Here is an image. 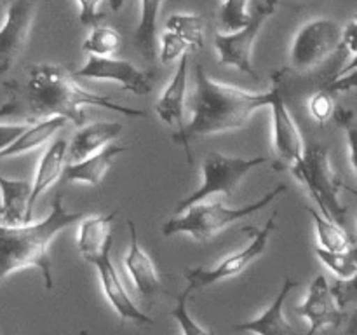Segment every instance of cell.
<instances>
[{"label":"cell","instance_id":"6da1fadb","mask_svg":"<svg viewBox=\"0 0 357 335\" xmlns=\"http://www.w3.org/2000/svg\"><path fill=\"white\" fill-rule=\"evenodd\" d=\"M9 101L0 108V117L13 114H24L28 121H42V119L61 115L75 126H84L86 114L84 107H103L110 112H119L126 117L139 119L146 117L142 108L124 107L115 103L110 98L91 93L84 89L73 72H68L63 65L56 63H37L28 68V77L24 84L9 82Z\"/></svg>","mask_w":357,"mask_h":335},{"label":"cell","instance_id":"7a4b0ae2","mask_svg":"<svg viewBox=\"0 0 357 335\" xmlns=\"http://www.w3.org/2000/svg\"><path fill=\"white\" fill-rule=\"evenodd\" d=\"M272 96L274 87L267 93H251L211 79L197 65L195 91L190 101L192 119L181 131L174 133L173 140L183 147L188 163H192L190 145L195 140L243 129L258 108L271 105Z\"/></svg>","mask_w":357,"mask_h":335},{"label":"cell","instance_id":"3957f363","mask_svg":"<svg viewBox=\"0 0 357 335\" xmlns=\"http://www.w3.org/2000/svg\"><path fill=\"white\" fill-rule=\"evenodd\" d=\"M87 216L84 211H72L58 194L51 202V211L38 222L7 225L0 222V283L9 274L23 269L35 267L42 272L44 285L52 290L51 246L59 232L82 222Z\"/></svg>","mask_w":357,"mask_h":335},{"label":"cell","instance_id":"277c9868","mask_svg":"<svg viewBox=\"0 0 357 335\" xmlns=\"http://www.w3.org/2000/svg\"><path fill=\"white\" fill-rule=\"evenodd\" d=\"M286 192V185H278L267 194L261 195L258 201L241 208H229L222 201H201L185 209L181 215H174L162 227L164 237H173L178 234H188L199 243H208L218 232L230 227L239 220L255 215L260 209H265Z\"/></svg>","mask_w":357,"mask_h":335},{"label":"cell","instance_id":"5b68a950","mask_svg":"<svg viewBox=\"0 0 357 335\" xmlns=\"http://www.w3.org/2000/svg\"><path fill=\"white\" fill-rule=\"evenodd\" d=\"M296 180L307 188L310 198L317 202L319 211L328 218L344 225L347 218V206L340 199V188L344 187L330 161L326 147L321 143H310L298 163L291 166Z\"/></svg>","mask_w":357,"mask_h":335},{"label":"cell","instance_id":"8992f818","mask_svg":"<svg viewBox=\"0 0 357 335\" xmlns=\"http://www.w3.org/2000/svg\"><path fill=\"white\" fill-rule=\"evenodd\" d=\"M268 163V157H236L220 152H209L202 159L201 185L195 192L181 199L174 208V215H181L185 209L201 201H208L213 195L230 198L239 188L243 180L255 168Z\"/></svg>","mask_w":357,"mask_h":335},{"label":"cell","instance_id":"52a82bcc","mask_svg":"<svg viewBox=\"0 0 357 335\" xmlns=\"http://www.w3.org/2000/svg\"><path fill=\"white\" fill-rule=\"evenodd\" d=\"M278 6L279 0H251L250 21L243 30L234 34L220 31L215 35V49L218 52L220 65L232 66L253 79H258V73L251 61L255 42L264 24L275 14Z\"/></svg>","mask_w":357,"mask_h":335},{"label":"cell","instance_id":"ba28073f","mask_svg":"<svg viewBox=\"0 0 357 335\" xmlns=\"http://www.w3.org/2000/svg\"><path fill=\"white\" fill-rule=\"evenodd\" d=\"M344 28L330 17L309 21L296 31L289 49V66L296 72H309L326 61L342 47Z\"/></svg>","mask_w":357,"mask_h":335},{"label":"cell","instance_id":"9c48e42d","mask_svg":"<svg viewBox=\"0 0 357 335\" xmlns=\"http://www.w3.org/2000/svg\"><path fill=\"white\" fill-rule=\"evenodd\" d=\"M275 216L278 213H272L271 218L264 223L261 229H255V227H244V232H248L251 236V241L243 248V250L236 251V253L229 255V257L223 258L222 262L215 265L211 269L204 267H195V269H187L185 271V279L188 281V286L192 290L206 288V286L216 285V283L223 281V279L234 278V276L241 274L246 267H250L257 258H260L261 255L267 250L268 239H271L272 232L275 230Z\"/></svg>","mask_w":357,"mask_h":335},{"label":"cell","instance_id":"30bf717a","mask_svg":"<svg viewBox=\"0 0 357 335\" xmlns=\"http://www.w3.org/2000/svg\"><path fill=\"white\" fill-rule=\"evenodd\" d=\"M38 0H10L0 27V77L23 54L37 16Z\"/></svg>","mask_w":357,"mask_h":335},{"label":"cell","instance_id":"8fae6325","mask_svg":"<svg viewBox=\"0 0 357 335\" xmlns=\"http://www.w3.org/2000/svg\"><path fill=\"white\" fill-rule=\"evenodd\" d=\"M77 79L87 80H110L117 82L122 89L132 94H149L152 91V77L149 72L138 68L131 61L115 56H87V61L73 72Z\"/></svg>","mask_w":357,"mask_h":335},{"label":"cell","instance_id":"7c38bea8","mask_svg":"<svg viewBox=\"0 0 357 335\" xmlns=\"http://www.w3.org/2000/svg\"><path fill=\"white\" fill-rule=\"evenodd\" d=\"M298 314L309 321L307 335H317L328 327H338L345 318V309L338 306L333 288L324 274L310 281L307 297L298 306Z\"/></svg>","mask_w":357,"mask_h":335},{"label":"cell","instance_id":"4fadbf2b","mask_svg":"<svg viewBox=\"0 0 357 335\" xmlns=\"http://www.w3.org/2000/svg\"><path fill=\"white\" fill-rule=\"evenodd\" d=\"M272 110V147L281 161L293 166L305 154V142L302 131L296 126L288 105L281 93V84H274V96L271 101Z\"/></svg>","mask_w":357,"mask_h":335},{"label":"cell","instance_id":"5bb4252c","mask_svg":"<svg viewBox=\"0 0 357 335\" xmlns=\"http://www.w3.org/2000/svg\"><path fill=\"white\" fill-rule=\"evenodd\" d=\"M110 251L112 250H107L103 255H100V257L91 262V265H94V269L98 271V276H100L101 288H103L108 304L114 307V311L122 321H132L136 325H145V327H149V325L153 323V320L149 314L143 313L136 306L135 300L129 297L124 281H122L121 274H119L114 262H112Z\"/></svg>","mask_w":357,"mask_h":335},{"label":"cell","instance_id":"9a60e30c","mask_svg":"<svg viewBox=\"0 0 357 335\" xmlns=\"http://www.w3.org/2000/svg\"><path fill=\"white\" fill-rule=\"evenodd\" d=\"M129 232H131V243H129L128 255L124 258L126 271H128L129 278L132 279V285L138 290L142 299L146 304L153 302L160 292H162V283H160L159 271H157L155 264L142 248L138 239V230L132 220H129Z\"/></svg>","mask_w":357,"mask_h":335},{"label":"cell","instance_id":"2e32d148","mask_svg":"<svg viewBox=\"0 0 357 335\" xmlns=\"http://www.w3.org/2000/svg\"><path fill=\"white\" fill-rule=\"evenodd\" d=\"M300 283L291 278H284L282 288L275 295L274 302L264 311L258 318L243 323L232 325L234 332L239 334H255V335H296V330L291 327L284 316V302L293 288H296Z\"/></svg>","mask_w":357,"mask_h":335},{"label":"cell","instance_id":"e0dca14e","mask_svg":"<svg viewBox=\"0 0 357 335\" xmlns=\"http://www.w3.org/2000/svg\"><path fill=\"white\" fill-rule=\"evenodd\" d=\"M187 86H188V54L180 59L173 79L167 84L164 93L155 101V114L159 115L164 124L176 128L178 131L185 128V103H187ZM176 131V133H178Z\"/></svg>","mask_w":357,"mask_h":335},{"label":"cell","instance_id":"ac0fdd59","mask_svg":"<svg viewBox=\"0 0 357 335\" xmlns=\"http://www.w3.org/2000/svg\"><path fill=\"white\" fill-rule=\"evenodd\" d=\"M66 159H68V142L63 138L54 140V142L45 149V152L42 154L40 161H38L37 171H35V178L33 181H31V195L30 202H28V220H30V222L31 216H33V209L38 198H40L51 185H54L56 181L61 180Z\"/></svg>","mask_w":357,"mask_h":335},{"label":"cell","instance_id":"d6986e66","mask_svg":"<svg viewBox=\"0 0 357 335\" xmlns=\"http://www.w3.org/2000/svg\"><path fill=\"white\" fill-rule=\"evenodd\" d=\"M122 131L124 126L121 122H93L80 126L68 143L70 163H80L86 157L98 154L105 147L112 145Z\"/></svg>","mask_w":357,"mask_h":335},{"label":"cell","instance_id":"ffe728a7","mask_svg":"<svg viewBox=\"0 0 357 335\" xmlns=\"http://www.w3.org/2000/svg\"><path fill=\"white\" fill-rule=\"evenodd\" d=\"M128 150L126 145H108L98 154L86 157L80 163L65 164L61 174V184H86L91 187H98L103 181L105 174L112 168L117 156Z\"/></svg>","mask_w":357,"mask_h":335},{"label":"cell","instance_id":"44dd1931","mask_svg":"<svg viewBox=\"0 0 357 335\" xmlns=\"http://www.w3.org/2000/svg\"><path fill=\"white\" fill-rule=\"evenodd\" d=\"M119 215L117 209L105 215L86 216L79 225L77 234V248L80 251V257L86 262H93L107 250L114 246V237H112V223L115 216Z\"/></svg>","mask_w":357,"mask_h":335},{"label":"cell","instance_id":"7402d4cb","mask_svg":"<svg viewBox=\"0 0 357 335\" xmlns=\"http://www.w3.org/2000/svg\"><path fill=\"white\" fill-rule=\"evenodd\" d=\"M31 181L10 180L0 174V222L7 225L28 223Z\"/></svg>","mask_w":357,"mask_h":335},{"label":"cell","instance_id":"603a6c76","mask_svg":"<svg viewBox=\"0 0 357 335\" xmlns=\"http://www.w3.org/2000/svg\"><path fill=\"white\" fill-rule=\"evenodd\" d=\"M142 10H139V23L136 27L132 40L135 47L138 49L143 59L149 63L155 61L159 56V40H157V21H159V10L164 0H139Z\"/></svg>","mask_w":357,"mask_h":335},{"label":"cell","instance_id":"cb8c5ba5","mask_svg":"<svg viewBox=\"0 0 357 335\" xmlns=\"http://www.w3.org/2000/svg\"><path fill=\"white\" fill-rule=\"evenodd\" d=\"M68 119L61 117V115H56V117L42 119L37 121L35 124L28 126L26 131L13 143V145L7 147L6 150L0 152V159H9V157L21 156V154H28L31 150L38 149L44 143H47L59 129L65 128L68 124Z\"/></svg>","mask_w":357,"mask_h":335},{"label":"cell","instance_id":"d4e9b609","mask_svg":"<svg viewBox=\"0 0 357 335\" xmlns=\"http://www.w3.org/2000/svg\"><path fill=\"white\" fill-rule=\"evenodd\" d=\"M307 209H309V215L312 216L314 227H316L317 243H319L321 248H324L328 251H344L354 244V239L349 236V232L344 229L342 223L328 218L323 213L317 211L316 208Z\"/></svg>","mask_w":357,"mask_h":335},{"label":"cell","instance_id":"484cf974","mask_svg":"<svg viewBox=\"0 0 357 335\" xmlns=\"http://www.w3.org/2000/svg\"><path fill=\"white\" fill-rule=\"evenodd\" d=\"M166 30L180 35L190 49L204 47V20L199 14L178 13L167 17Z\"/></svg>","mask_w":357,"mask_h":335},{"label":"cell","instance_id":"4316f807","mask_svg":"<svg viewBox=\"0 0 357 335\" xmlns=\"http://www.w3.org/2000/svg\"><path fill=\"white\" fill-rule=\"evenodd\" d=\"M122 45V35L112 27H94L82 44L87 56H115Z\"/></svg>","mask_w":357,"mask_h":335},{"label":"cell","instance_id":"83f0119b","mask_svg":"<svg viewBox=\"0 0 357 335\" xmlns=\"http://www.w3.org/2000/svg\"><path fill=\"white\" fill-rule=\"evenodd\" d=\"M316 257L337 276L338 279H352L357 274V241L344 251H328L316 248Z\"/></svg>","mask_w":357,"mask_h":335},{"label":"cell","instance_id":"f1b7e54d","mask_svg":"<svg viewBox=\"0 0 357 335\" xmlns=\"http://www.w3.org/2000/svg\"><path fill=\"white\" fill-rule=\"evenodd\" d=\"M251 0H223L218 13V24L222 34H234L243 30L250 21Z\"/></svg>","mask_w":357,"mask_h":335},{"label":"cell","instance_id":"f546056e","mask_svg":"<svg viewBox=\"0 0 357 335\" xmlns=\"http://www.w3.org/2000/svg\"><path fill=\"white\" fill-rule=\"evenodd\" d=\"M192 292H194V290H192L190 286H187L183 292L178 293L176 307L171 311V316L178 321V325H180L181 328V334L183 335H216L213 330H208V328L201 327V325L190 316V313H188L187 304H188V299H190Z\"/></svg>","mask_w":357,"mask_h":335},{"label":"cell","instance_id":"4dcf8cb0","mask_svg":"<svg viewBox=\"0 0 357 335\" xmlns=\"http://www.w3.org/2000/svg\"><path fill=\"white\" fill-rule=\"evenodd\" d=\"M190 45L183 40L178 34L174 31L166 30L159 38V59L162 65H169L173 61H180Z\"/></svg>","mask_w":357,"mask_h":335},{"label":"cell","instance_id":"1f68e13d","mask_svg":"<svg viewBox=\"0 0 357 335\" xmlns=\"http://www.w3.org/2000/svg\"><path fill=\"white\" fill-rule=\"evenodd\" d=\"M333 117L335 121H337V124L344 128L345 138H347L349 145V157H351L352 170H354L357 177V117L354 112L347 110V108L344 107H337Z\"/></svg>","mask_w":357,"mask_h":335},{"label":"cell","instance_id":"d6a6232c","mask_svg":"<svg viewBox=\"0 0 357 335\" xmlns=\"http://www.w3.org/2000/svg\"><path fill=\"white\" fill-rule=\"evenodd\" d=\"M307 108H309L314 121L319 122V124H326V122L335 115V110H337L335 94H331L330 91L321 87L319 91H316V93L309 98Z\"/></svg>","mask_w":357,"mask_h":335},{"label":"cell","instance_id":"836d02e7","mask_svg":"<svg viewBox=\"0 0 357 335\" xmlns=\"http://www.w3.org/2000/svg\"><path fill=\"white\" fill-rule=\"evenodd\" d=\"M331 288L342 309L357 306V274L352 279H337Z\"/></svg>","mask_w":357,"mask_h":335},{"label":"cell","instance_id":"e575fe53","mask_svg":"<svg viewBox=\"0 0 357 335\" xmlns=\"http://www.w3.org/2000/svg\"><path fill=\"white\" fill-rule=\"evenodd\" d=\"M103 0H77L79 3V21L86 27H98L101 20L105 17V14L100 10V3Z\"/></svg>","mask_w":357,"mask_h":335},{"label":"cell","instance_id":"d590c367","mask_svg":"<svg viewBox=\"0 0 357 335\" xmlns=\"http://www.w3.org/2000/svg\"><path fill=\"white\" fill-rule=\"evenodd\" d=\"M323 89L330 91L331 94L347 93V91L357 89V70L356 72L345 73V75L333 77V79H330L326 84H324Z\"/></svg>","mask_w":357,"mask_h":335},{"label":"cell","instance_id":"8d00e7d4","mask_svg":"<svg viewBox=\"0 0 357 335\" xmlns=\"http://www.w3.org/2000/svg\"><path fill=\"white\" fill-rule=\"evenodd\" d=\"M26 128L28 124H24V122H21V124H2L0 122V152L13 145L26 131Z\"/></svg>","mask_w":357,"mask_h":335},{"label":"cell","instance_id":"74e56055","mask_svg":"<svg viewBox=\"0 0 357 335\" xmlns=\"http://www.w3.org/2000/svg\"><path fill=\"white\" fill-rule=\"evenodd\" d=\"M342 45L349 54L354 56L357 52V20H352L347 27L344 28L342 35Z\"/></svg>","mask_w":357,"mask_h":335},{"label":"cell","instance_id":"f35d334b","mask_svg":"<svg viewBox=\"0 0 357 335\" xmlns=\"http://www.w3.org/2000/svg\"><path fill=\"white\" fill-rule=\"evenodd\" d=\"M357 70V52L354 56H352L351 58V61L347 63V65L344 66V68L340 70V72L337 73V75H333V77H340V75H345V73H351V72H356ZM333 77H331V79H333Z\"/></svg>","mask_w":357,"mask_h":335},{"label":"cell","instance_id":"ab89813d","mask_svg":"<svg viewBox=\"0 0 357 335\" xmlns=\"http://www.w3.org/2000/svg\"><path fill=\"white\" fill-rule=\"evenodd\" d=\"M122 6H124V0H110L112 10H119Z\"/></svg>","mask_w":357,"mask_h":335},{"label":"cell","instance_id":"60d3db41","mask_svg":"<svg viewBox=\"0 0 357 335\" xmlns=\"http://www.w3.org/2000/svg\"><path fill=\"white\" fill-rule=\"evenodd\" d=\"M347 188H349V187H347ZM349 191H351V192H354V194H357V192L354 191V188H349Z\"/></svg>","mask_w":357,"mask_h":335},{"label":"cell","instance_id":"b9f144b4","mask_svg":"<svg viewBox=\"0 0 357 335\" xmlns=\"http://www.w3.org/2000/svg\"><path fill=\"white\" fill-rule=\"evenodd\" d=\"M354 20H357V14H356V16H354Z\"/></svg>","mask_w":357,"mask_h":335},{"label":"cell","instance_id":"7bdbcfd3","mask_svg":"<svg viewBox=\"0 0 357 335\" xmlns=\"http://www.w3.org/2000/svg\"><path fill=\"white\" fill-rule=\"evenodd\" d=\"M356 220H357V218H356Z\"/></svg>","mask_w":357,"mask_h":335}]
</instances>
